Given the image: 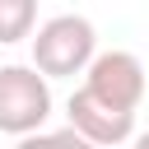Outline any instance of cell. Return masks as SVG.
Wrapping results in <instances>:
<instances>
[{"instance_id":"cell-1","label":"cell","mask_w":149,"mask_h":149,"mask_svg":"<svg viewBox=\"0 0 149 149\" xmlns=\"http://www.w3.org/2000/svg\"><path fill=\"white\" fill-rule=\"evenodd\" d=\"M98 51V28L84 14H51L33 28V65L47 79H74Z\"/></svg>"},{"instance_id":"cell-5","label":"cell","mask_w":149,"mask_h":149,"mask_svg":"<svg viewBox=\"0 0 149 149\" xmlns=\"http://www.w3.org/2000/svg\"><path fill=\"white\" fill-rule=\"evenodd\" d=\"M33 28H37V0H0V47L33 37Z\"/></svg>"},{"instance_id":"cell-3","label":"cell","mask_w":149,"mask_h":149,"mask_svg":"<svg viewBox=\"0 0 149 149\" xmlns=\"http://www.w3.org/2000/svg\"><path fill=\"white\" fill-rule=\"evenodd\" d=\"M65 112H70V126L79 130L84 144H102V149H107V144L135 140V112H130V107H116V102H107V98H98L88 84L70 93Z\"/></svg>"},{"instance_id":"cell-2","label":"cell","mask_w":149,"mask_h":149,"mask_svg":"<svg viewBox=\"0 0 149 149\" xmlns=\"http://www.w3.org/2000/svg\"><path fill=\"white\" fill-rule=\"evenodd\" d=\"M51 116V84L37 65H0V135L28 140Z\"/></svg>"},{"instance_id":"cell-6","label":"cell","mask_w":149,"mask_h":149,"mask_svg":"<svg viewBox=\"0 0 149 149\" xmlns=\"http://www.w3.org/2000/svg\"><path fill=\"white\" fill-rule=\"evenodd\" d=\"M140 144H144V149H149V130H144V135H140Z\"/></svg>"},{"instance_id":"cell-4","label":"cell","mask_w":149,"mask_h":149,"mask_svg":"<svg viewBox=\"0 0 149 149\" xmlns=\"http://www.w3.org/2000/svg\"><path fill=\"white\" fill-rule=\"evenodd\" d=\"M84 84H88L98 98L135 112V107L144 102L149 74H144V65H140L135 51H93V61L84 65Z\"/></svg>"}]
</instances>
